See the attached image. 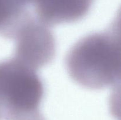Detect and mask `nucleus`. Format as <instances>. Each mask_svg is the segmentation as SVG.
Instances as JSON below:
<instances>
[{
    "label": "nucleus",
    "mask_w": 121,
    "mask_h": 120,
    "mask_svg": "<svg viewBox=\"0 0 121 120\" xmlns=\"http://www.w3.org/2000/svg\"><path fill=\"white\" fill-rule=\"evenodd\" d=\"M50 27L31 16L14 35L13 58L35 71L50 63L56 55V45Z\"/></svg>",
    "instance_id": "obj_3"
},
{
    "label": "nucleus",
    "mask_w": 121,
    "mask_h": 120,
    "mask_svg": "<svg viewBox=\"0 0 121 120\" xmlns=\"http://www.w3.org/2000/svg\"><path fill=\"white\" fill-rule=\"evenodd\" d=\"M44 89L36 71L12 58L0 62V106L7 120H44Z\"/></svg>",
    "instance_id": "obj_2"
},
{
    "label": "nucleus",
    "mask_w": 121,
    "mask_h": 120,
    "mask_svg": "<svg viewBox=\"0 0 121 120\" xmlns=\"http://www.w3.org/2000/svg\"><path fill=\"white\" fill-rule=\"evenodd\" d=\"M42 1H41V2H42ZM41 2H40V3H41Z\"/></svg>",
    "instance_id": "obj_5"
},
{
    "label": "nucleus",
    "mask_w": 121,
    "mask_h": 120,
    "mask_svg": "<svg viewBox=\"0 0 121 120\" xmlns=\"http://www.w3.org/2000/svg\"><path fill=\"white\" fill-rule=\"evenodd\" d=\"M95 0H45L34 11L35 18L47 27L75 22L85 17Z\"/></svg>",
    "instance_id": "obj_4"
},
{
    "label": "nucleus",
    "mask_w": 121,
    "mask_h": 120,
    "mask_svg": "<svg viewBox=\"0 0 121 120\" xmlns=\"http://www.w3.org/2000/svg\"><path fill=\"white\" fill-rule=\"evenodd\" d=\"M120 24L117 21L105 31L82 38L65 59L67 72L81 87L93 90L118 83L121 73Z\"/></svg>",
    "instance_id": "obj_1"
}]
</instances>
